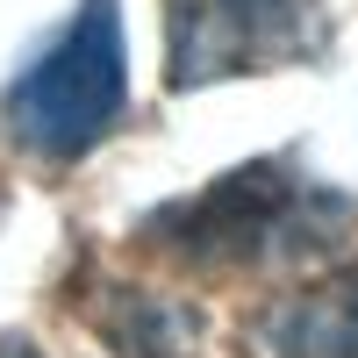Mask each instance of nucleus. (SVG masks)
<instances>
[{"instance_id":"nucleus-5","label":"nucleus","mask_w":358,"mask_h":358,"mask_svg":"<svg viewBox=\"0 0 358 358\" xmlns=\"http://www.w3.org/2000/svg\"><path fill=\"white\" fill-rule=\"evenodd\" d=\"M0 358H36V344H22V337H0Z\"/></svg>"},{"instance_id":"nucleus-3","label":"nucleus","mask_w":358,"mask_h":358,"mask_svg":"<svg viewBox=\"0 0 358 358\" xmlns=\"http://www.w3.org/2000/svg\"><path fill=\"white\" fill-rule=\"evenodd\" d=\"M330 22L322 0H172L165 22V79L187 86H222L244 72L301 65L322 50Z\"/></svg>"},{"instance_id":"nucleus-1","label":"nucleus","mask_w":358,"mask_h":358,"mask_svg":"<svg viewBox=\"0 0 358 358\" xmlns=\"http://www.w3.org/2000/svg\"><path fill=\"white\" fill-rule=\"evenodd\" d=\"M122 101H129L122 8L115 0H86L8 86V129L36 158H86L115 129Z\"/></svg>"},{"instance_id":"nucleus-2","label":"nucleus","mask_w":358,"mask_h":358,"mask_svg":"<svg viewBox=\"0 0 358 358\" xmlns=\"http://www.w3.org/2000/svg\"><path fill=\"white\" fill-rule=\"evenodd\" d=\"M351 208L330 194V187H308L287 158H258L244 172L215 179L208 194L179 201V208H158L143 236H158L165 251L179 258H273L287 244H315L330 236Z\"/></svg>"},{"instance_id":"nucleus-4","label":"nucleus","mask_w":358,"mask_h":358,"mask_svg":"<svg viewBox=\"0 0 358 358\" xmlns=\"http://www.w3.org/2000/svg\"><path fill=\"white\" fill-rule=\"evenodd\" d=\"M265 344L280 358H358V265L315 280L287 308L265 315Z\"/></svg>"}]
</instances>
